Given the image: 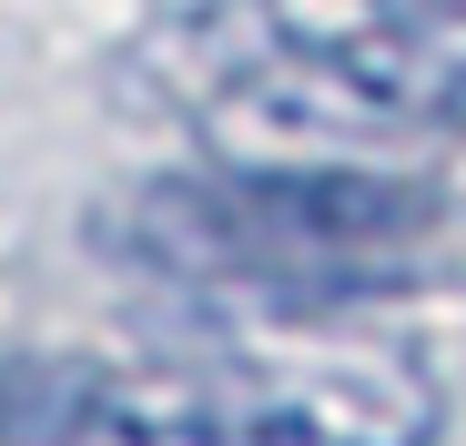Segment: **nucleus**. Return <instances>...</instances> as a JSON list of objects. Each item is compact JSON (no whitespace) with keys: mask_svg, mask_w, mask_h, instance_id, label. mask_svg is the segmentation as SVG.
I'll use <instances>...</instances> for the list:
<instances>
[{"mask_svg":"<svg viewBox=\"0 0 466 446\" xmlns=\"http://www.w3.org/2000/svg\"><path fill=\"white\" fill-rule=\"evenodd\" d=\"M436 376L406 345L365 335H274L193 365L92 376L71 436L82 446H436Z\"/></svg>","mask_w":466,"mask_h":446,"instance_id":"obj_2","label":"nucleus"},{"mask_svg":"<svg viewBox=\"0 0 466 446\" xmlns=\"http://www.w3.org/2000/svg\"><path fill=\"white\" fill-rule=\"evenodd\" d=\"M173 92L213 122L233 163H375L466 132V0L365 21L345 41L183 61Z\"/></svg>","mask_w":466,"mask_h":446,"instance_id":"obj_3","label":"nucleus"},{"mask_svg":"<svg viewBox=\"0 0 466 446\" xmlns=\"http://www.w3.org/2000/svg\"><path fill=\"white\" fill-rule=\"evenodd\" d=\"M436 234V193L375 163H213L142 183L112 213V244L193 294L274 305H365Z\"/></svg>","mask_w":466,"mask_h":446,"instance_id":"obj_1","label":"nucleus"}]
</instances>
